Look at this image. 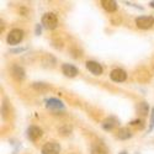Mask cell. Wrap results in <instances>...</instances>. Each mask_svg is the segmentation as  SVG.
I'll return each mask as SVG.
<instances>
[{
  "label": "cell",
  "mask_w": 154,
  "mask_h": 154,
  "mask_svg": "<svg viewBox=\"0 0 154 154\" xmlns=\"http://www.w3.org/2000/svg\"><path fill=\"white\" fill-rule=\"evenodd\" d=\"M42 25L48 30H53L58 25V19L53 12H47L42 16Z\"/></svg>",
  "instance_id": "cell-1"
},
{
  "label": "cell",
  "mask_w": 154,
  "mask_h": 154,
  "mask_svg": "<svg viewBox=\"0 0 154 154\" xmlns=\"http://www.w3.org/2000/svg\"><path fill=\"white\" fill-rule=\"evenodd\" d=\"M22 38H23V32L19 29H15V30H12L9 35H8V38H6V41L9 45H17L22 41Z\"/></svg>",
  "instance_id": "cell-2"
},
{
  "label": "cell",
  "mask_w": 154,
  "mask_h": 154,
  "mask_svg": "<svg viewBox=\"0 0 154 154\" xmlns=\"http://www.w3.org/2000/svg\"><path fill=\"white\" fill-rule=\"evenodd\" d=\"M136 25L139 29H143V30L150 29L154 25V17H152V16H139L136 20Z\"/></svg>",
  "instance_id": "cell-3"
},
{
  "label": "cell",
  "mask_w": 154,
  "mask_h": 154,
  "mask_svg": "<svg viewBox=\"0 0 154 154\" xmlns=\"http://www.w3.org/2000/svg\"><path fill=\"white\" fill-rule=\"evenodd\" d=\"M60 146L57 142H48L42 148V154H59Z\"/></svg>",
  "instance_id": "cell-4"
},
{
  "label": "cell",
  "mask_w": 154,
  "mask_h": 154,
  "mask_svg": "<svg viewBox=\"0 0 154 154\" xmlns=\"http://www.w3.org/2000/svg\"><path fill=\"white\" fill-rule=\"evenodd\" d=\"M110 78L113 80V82H125L126 78H127V74L125 70L122 69H113L111 73H110Z\"/></svg>",
  "instance_id": "cell-5"
},
{
  "label": "cell",
  "mask_w": 154,
  "mask_h": 154,
  "mask_svg": "<svg viewBox=\"0 0 154 154\" xmlns=\"http://www.w3.org/2000/svg\"><path fill=\"white\" fill-rule=\"evenodd\" d=\"M42 136V130L40 127H37V126H31L29 130H27V137L31 139V140H37L38 138H41Z\"/></svg>",
  "instance_id": "cell-6"
},
{
  "label": "cell",
  "mask_w": 154,
  "mask_h": 154,
  "mask_svg": "<svg viewBox=\"0 0 154 154\" xmlns=\"http://www.w3.org/2000/svg\"><path fill=\"white\" fill-rule=\"evenodd\" d=\"M86 68L89 72H91L95 75H100L102 73V67L97 62H93V60H88L86 62Z\"/></svg>",
  "instance_id": "cell-7"
},
{
  "label": "cell",
  "mask_w": 154,
  "mask_h": 154,
  "mask_svg": "<svg viewBox=\"0 0 154 154\" xmlns=\"http://www.w3.org/2000/svg\"><path fill=\"white\" fill-rule=\"evenodd\" d=\"M46 102H47L46 106L48 109H51V110H62V109H64L63 102L60 100H58V99H49Z\"/></svg>",
  "instance_id": "cell-8"
},
{
  "label": "cell",
  "mask_w": 154,
  "mask_h": 154,
  "mask_svg": "<svg viewBox=\"0 0 154 154\" xmlns=\"http://www.w3.org/2000/svg\"><path fill=\"white\" fill-rule=\"evenodd\" d=\"M62 70L67 76H69V78H73V76L78 75V69H76L74 66H72V64H64L62 67Z\"/></svg>",
  "instance_id": "cell-9"
},
{
  "label": "cell",
  "mask_w": 154,
  "mask_h": 154,
  "mask_svg": "<svg viewBox=\"0 0 154 154\" xmlns=\"http://www.w3.org/2000/svg\"><path fill=\"white\" fill-rule=\"evenodd\" d=\"M11 73H12V76H14V78L16 80H19V82H21L25 78V70L21 67H19V66H14V67H12Z\"/></svg>",
  "instance_id": "cell-10"
},
{
  "label": "cell",
  "mask_w": 154,
  "mask_h": 154,
  "mask_svg": "<svg viewBox=\"0 0 154 154\" xmlns=\"http://www.w3.org/2000/svg\"><path fill=\"white\" fill-rule=\"evenodd\" d=\"M101 4L104 6V9L109 12H113V11L117 10V3L113 2V0H104Z\"/></svg>",
  "instance_id": "cell-11"
},
{
  "label": "cell",
  "mask_w": 154,
  "mask_h": 154,
  "mask_svg": "<svg viewBox=\"0 0 154 154\" xmlns=\"http://www.w3.org/2000/svg\"><path fill=\"white\" fill-rule=\"evenodd\" d=\"M91 154H107V149L104 144L95 143L91 148Z\"/></svg>",
  "instance_id": "cell-12"
},
{
  "label": "cell",
  "mask_w": 154,
  "mask_h": 154,
  "mask_svg": "<svg viewBox=\"0 0 154 154\" xmlns=\"http://www.w3.org/2000/svg\"><path fill=\"white\" fill-rule=\"evenodd\" d=\"M115 125H116V120H115L113 117H109V119H106L104 122H102V128L106 130V131H110L115 127Z\"/></svg>",
  "instance_id": "cell-13"
},
{
  "label": "cell",
  "mask_w": 154,
  "mask_h": 154,
  "mask_svg": "<svg viewBox=\"0 0 154 154\" xmlns=\"http://www.w3.org/2000/svg\"><path fill=\"white\" fill-rule=\"evenodd\" d=\"M132 133L130 130H127V128H120L119 132H117V137L120 139H128V138H131Z\"/></svg>",
  "instance_id": "cell-14"
},
{
  "label": "cell",
  "mask_w": 154,
  "mask_h": 154,
  "mask_svg": "<svg viewBox=\"0 0 154 154\" xmlns=\"http://www.w3.org/2000/svg\"><path fill=\"white\" fill-rule=\"evenodd\" d=\"M33 88H36V89H47V85H45L43 83H35Z\"/></svg>",
  "instance_id": "cell-15"
},
{
  "label": "cell",
  "mask_w": 154,
  "mask_h": 154,
  "mask_svg": "<svg viewBox=\"0 0 154 154\" xmlns=\"http://www.w3.org/2000/svg\"><path fill=\"white\" fill-rule=\"evenodd\" d=\"M36 32H37V35H40V33H41V27H40V25H37V29H36Z\"/></svg>",
  "instance_id": "cell-16"
},
{
  "label": "cell",
  "mask_w": 154,
  "mask_h": 154,
  "mask_svg": "<svg viewBox=\"0 0 154 154\" xmlns=\"http://www.w3.org/2000/svg\"><path fill=\"white\" fill-rule=\"evenodd\" d=\"M152 121H153V126H154V110H153V117H152Z\"/></svg>",
  "instance_id": "cell-17"
},
{
  "label": "cell",
  "mask_w": 154,
  "mask_h": 154,
  "mask_svg": "<svg viewBox=\"0 0 154 154\" xmlns=\"http://www.w3.org/2000/svg\"><path fill=\"white\" fill-rule=\"evenodd\" d=\"M150 6H152V8H154V2H150Z\"/></svg>",
  "instance_id": "cell-18"
},
{
  "label": "cell",
  "mask_w": 154,
  "mask_h": 154,
  "mask_svg": "<svg viewBox=\"0 0 154 154\" xmlns=\"http://www.w3.org/2000/svg\"><path fill=\"white\" fill-rule=\"evenodd\" d=\"M121 154H127V153H125V152H123V153H121Z\"/></svg>",
  "instance_id": "cell-19"
}]
</instances>
